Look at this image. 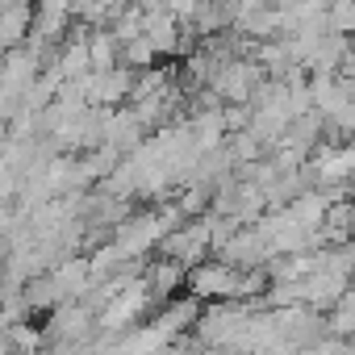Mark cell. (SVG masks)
Instances as JSON below:
<instances>
[{"instance_id": "obj_1", "label": "cell", "mask_w": 355, "mask_h": 355, "mask_svg": "<svg viewBox=\"0 0 355 355\" xmlns=\"http://www.w3.org/2000/svg\"><path fill=\"white\" fill-rule=\"evenodd\" d=\"M189 293L197 301H214V305H226V301H239V297H255V293H268V280L259 272H239L222 259H209V263H197L189 272Z\"/></svg>"}, {"instance_id": "obj_2", "label": "cell", "mask_w": 355, "mask_h": 355, "mask_svg": "<svg viewBox=\"0 0 355 355\" xmlns=\"http://www.w3.org/2000/svg\"><path fill=\"white\" fill-rule=\"evenodd\" d=\"M309 96H313V113L338 121L351 105H355V80L343 76H313L309 80Z\"/></svg>"}, {"instance_id": "obj_3", "label": "cell", "mask_w": 355, "mask_h": 355, "mask_svg": "<svg viewBox=\"0 0 355 355\" xmlns=\"http://www.w3.org/2000/svg\"><path fill=\"white\" fill-rule=\"evenodd\" d=\"M134 96V71L130 67H113V71H92L88 76V105H117V101H130Z\"/></svg>"}, {"instance_id": "obj_4", "label": "cell", "mask_w": 355, "mask_h": 355, "mask_svg": "<svg viewBox=\"0 0 355 355\" xmlns=\"http://www.w3.org/2000/svg\"><path fill=\"white\" fill-rule=\"evenodd\" d=\"M263 259H272V251H268V239H263V230L259 226H247V230H239L226 247H222V263H230V268H255V263H263Z\"/></svg>"}, {"instance_id": "obj_5", "label": "cell", "mask_w": 355, "mask_h": 355, "mask_svg": "<svg viewBox=\"0 0 355 355\" xmlns=\"http://www.w3.org/2000/svg\"><path fill=\"white\" fill-rule=\"evenodd\" d=\"M180 284H189V272H184L180 263H171V259H159V263L146 272V288H150V297H167V293H175Z\"/></svg>"}, {"instance_id": "obj_6", "label": "cell", "mask_w": 355, "mask_h": 355, "mask_svg": "<svg viewBox=\"0 0 355 355\" xmlns=\"http://www.w3.org/2000/svg\"><path fill=\"white\" fill-rule=\"evenodd\" d=\"M326 334H330V338H355V288L330 309V318H326Z\"/></svg>"}, {"instance_id": "obj_7", "label": "cell", "mask_w": 355, "mask_h": 355, "mask_svg": "<svg viewBox=\"0 0 355 355\" xmlns=\"http://www.w3.org/2000/svg\"><path fill=\"white\" fill-rule=\"evenodd\" d=\"M297 355H355V343L351 338H318L313 347H305Z\"/></svg>"}, {"instance_id": "obj_8", "label": "cell", "mask_w": 355, "mask_h": 355, "mask_svg": "<svg viewBox=\"0 0 355 355\" xmlns=\"http://www.w3.org/2000/svg\"><path fill=\"white\" fill-rule=\"evenodd\" d=\"M338 255H343V263H347V272H351V280H355V239H351L347 247H338Z\"/></svg>"}]
</instances>
